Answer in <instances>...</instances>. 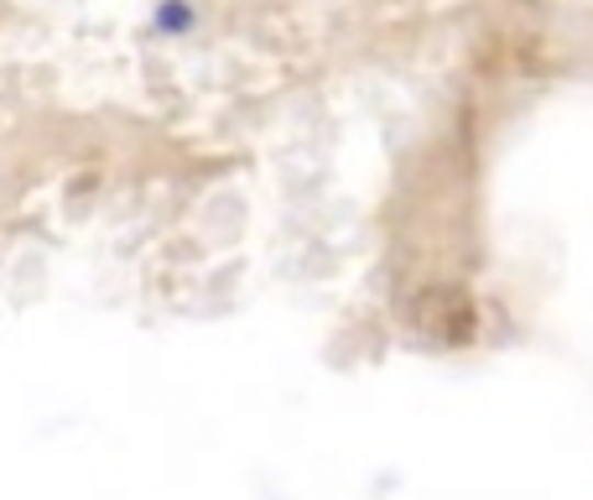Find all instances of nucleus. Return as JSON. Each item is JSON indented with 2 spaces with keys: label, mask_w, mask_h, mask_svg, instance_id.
<instances>
[{
  "label": "nucleus",
  "mask_w": 593,
  "mask_h": 500,
  "mask_svg": "<svg viewBox=\"0 0 593 500\" xmlns=\"http://www.w3.org/2000/svg\"><path fill=\"white\" fill-rule=\"evenodd\" d=\"M157 21H161V26H188L193 16H188V5H182V0H167V5L157 11Z\"/></svg>",
  "instance_id": "obj_1"
}]
</instances>
